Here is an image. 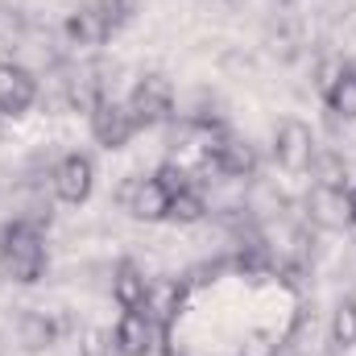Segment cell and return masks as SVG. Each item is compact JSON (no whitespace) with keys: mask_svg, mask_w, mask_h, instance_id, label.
I'll list each match as a JSON object with an SVG mask.
<instances>
[{"mask_svg":"<svg viewBox=\"0 0 356 356\" xmlns=\"http://www.w3.org/2000/svg\"><path fill=\"white\" fill-rule=\"evenodd\" d=\"M67 42L71 46H104L112 33H116V21H112V8L108 0H83L71 17H67Z\"/></svg>","mask_w":356,"mask_h":356,"instance_id":"8","label":"cell"},{"mask_svg":"<svg viewBox=\"0 0 356 356\" xmlns=\"http://www.w3.org/2000/svg\"><path fill=\"white\" fill-rule=\"evenodd\" d=\"M327 344L332 353H353L356 348V298H340L332 311V327H327Z\"/></svg>","mask_w":356,"mask_h":356,"instance_id":"15","label":"cell"},{"mask_svg":"<svg viewBox=\"0 0 356 356\" xmlns=\"http://www.w3.org/2000/svg\"><path fill=\"white\" fill-rule=\"evenodd\" d=\"M311 207H315V220H319L323 228H344V224H348V191L315 186V191H311Z\"/></svg>","mask_w":356,"mask_h":356,"instance_id":"14","label":"cell"},{"mask_svg":"<svg viewBox=\"0 0 356 356\" xmlns=\"http://www.w3.org/2000/svg\"><path fill=\"white\" fill-rule=\"evenodd\" d=\"M323 104L336 120H356V67L353 63H340L336 79L323 88Z\"/></svg>","mask_w":356,"mask_h":356,"instance_id":"13","label":"cell"},{"mask_svg":"<svg viewBox=\"0 0 356 356\" xmlns=\"http://www.w3.org/2000/svg\"><path fill=\"white\" fill-rule=\"evenodd\" d=\"M124 104H129L137 129H158V124H166L175 116V83L162 71H149V75H141L133 83Z\"/></svg>","mask_w":356,"mask_h":356,"instance_id":"2","label":"cell"},{"mask_svg":"<svg viewBox=\"0 0 356 356\" xmlns=\"http://www.w3.org/2000/svg\"><path fill=\"white\" fill-rule=\"evenodd\" d=\"M67 332H71V319H67V315H54V311H29V315L21 319V344H25L29 353L54 348Z\"/></svg>","mask_w":356,"mask_h":356,"instance_id":"12","label":"cell"},{"mask_svg":"<svg viewBox=\"0 0 356 356\" xmlns=\"http://www.w3.org/2000/svg\"><path fill=\"white\" fill-rule=\"evenodd\" d=\"M207 216V199L199 186H182L170 199V224H199Z\"/></svg>","mask_w":356,"mask_h":356,"instance_id":"16","label":"cell"},{"mask_svg":"<svg viewBox=\"0 0 356 356\" xmlns=\"http://www.w3.org/2000/svg\"><path fill=\"white\" fill-rule=\"evenodd\" d=\"M46 269H50V253H46V232L38 220L0 224V277L17 286H33L46 277Z\"/></svg>","mask_w":356,"mask_h":356,"instance_id":"1","label":"cell"},{"mask_svg":"<svg viewBox=\"0 0 356 356\" xmlns=\"http://www.w3.org/2000/svg\"><path fill=\"white\" fill-rule=\"evenodd\" d=\"M79 356H112V336L99 332V327H91L88 336H83V344H79Z\"/></svg>","mask_w":356,"mask_h":356,"instance_id":"18","label":"cell"},{"mask_svg":"<svg viewBox=\"0 0 356 356\" xmlns=\"http://www.w3.org/2000/svg\"><path fill=\"white\" fill-rule=\"evenodd\" d=\"M315 154H319V145H315V133L302 124V120H282L277 129H273V162L286 170V175H307L311 166H315Z\"/></svg>","mask_w":356,"mask_h":356,"instance_id":"5","label":"cell"},{"mask_svg":"<svg viewBox=\"0 0 356 356\" xmlns=\"http://www.w3.org/2000/svg\"><path fill=\"white\" fill-rule=\"evenodd\" d=\"M348 228H356V186H348Z\"/></svg>","mask_w":356,"mask_h":356,"instance_id":"19","label":"cell"},{"mask_svg":"<svg viewBox=\"0 0 356 356\" xmlns=\"http://www.w3.org/2000/svg\"><path fill=\"white\" fill-rule=\"evenodd\" d=\"M315 186H332V191H348L353 182H348V166L340 162V154H315Z\"/></svg>","mask_w":356,"mask_h":356,"instance_id":"17","label":"cell"},{"mask_svg":"<svg viewBox=\"0 0 356 356\" xmlns=\"http://www.w3.org/2000/svg\"><path fill=\"white\" fill-rule=\"evenodd\" d=\"M38 75L21 63H0V116H25L33 104H38Z\"/></svg>","mask_w":356,"mask_h":356,"instance_id":"9","label":"cell"},{"mask_svg":"<svg viewBox=\"0 0 356 356\" xmlns=\"http://www.w3.org/2000/svg\"><path fill=\"white\" fill-rule=\"evenodd\" d=\"M170 199L175 191L162 182V175H145V178H133L124 182L120 191V203L133 220H145V224H166L170 220Z\"/></svg>","mask_w":356,"mask_h":356,"instance_id":"4","label":"cell"},{"mask_svg":"<svg viewBox=\"0 0 356 356\" xmlns=\"http://www.w3.org/2000/svg\"><path fill=\"white\" fill-rule=\"evenodd\" d=\"M112 353L116 356H149L158 344V319L145 311H120V319L112 323Z\"/></svg>","mask_w":356,"mask_h":356,"instance_id":"7","label":"cell"},{"mask_svg":"<svg viewBox=\"0 0 356 356\" xmlns=\"http://www.w3.org/2000/svg\"><path fill=\"white\" fill-rule=\"evenodd\" d=\"M54 195H58V203H67V207H83L91 199V191H95V162H91V154L83 149H71V154H63L58 158V166H54Z\"/></svg>","mask_w":356,"mask_h":356,"instance_id":"6","label":"cell"},{"mask_svg":"<svg viewBox=\"0 0 356 356\" xmlns=\"http://www.w3.org/2000/svg\"><path fill=\"white\" fill-rule=\"evenodd\" d=\"M207 162H211V170H220L228 178H249L257 170V149L245 137L216 133V137H207Z\"/></svg>","mask_w":356,"mask_h":356,"instance_id":"10","label":"cell"},{"mask_svg":"<svg viewBox=\"0 0 356 356\" xmlns=\"http://www.w3.org/2000/svg\"><path fill=\"white\" fill-rule=\"evenodd\" d=\"M88 116H91V137H95L108 154L124 149V145L133 141V133H137V120H133L129 104L116 99V95H99V99L91 104Z\"/></svg>","mask_w":356,"mask_h":356,"instance_id":"3","label":"cell"},{"mask_svg":"<svg viewBox=\"0 0 356 356\" xmlns=\"http://www.w3.org/2000/svg\"><path fill=\"white\" fill-rule=\"evenodd\" d=\"M149 277H145V269L137 266L133 257H120L116 266H112V302L120 307V311H145L149 307Z\"/></svg>","mask_w":356,"mask_h":356,"instance_id":"11","label":"cell"},{"mask_svg":"<svg viewBox=\"0 0 356 356\" xmlns=\"http://www.w3.org/2000/svg\"><path fill=\"white\" fill-rule=\"evenodd\" d=\"M277 4H294V0H277Z\"/></svg>","mask_w":356,"mask_h":356,"instance_id":"20","label":"cell"}]
</instances>
